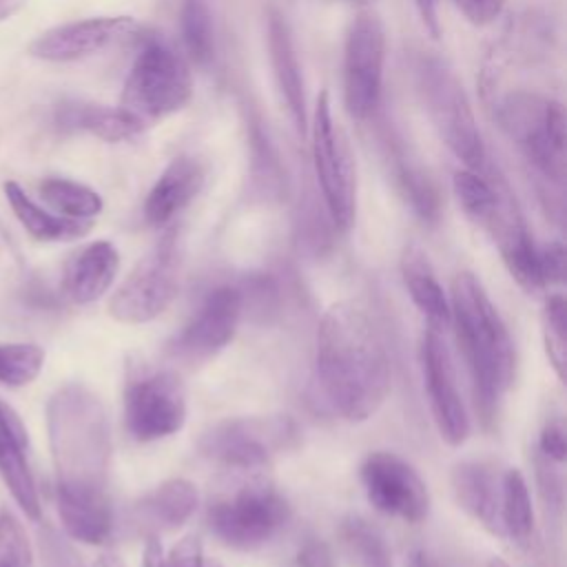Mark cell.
Listing matches in <instances>:
<instances>
[{"label": "cell", "instance_id": "obj_48", "mask_svg": "<svg viewBox=\"0 0 567 567\" xmlns=\"http://www.w3.org/2000/svg\"><path fill=\"white\" fill-rule=\"evenodd\" d=\"M215 567H219V565H215Z\"/></svg>", "mask_w": 567, "mask_h": 567}, {"label": "cell", "instance_id": "obj_44", "mask_svg": "<svg viewBox=\"0 0 567 567\" xmlns=\"http://www.w3.org/2000/svg\"><path fill=\"white\" fill-rule=\"evenodd\" d=\"M82 567H84V565H82ZM89 567H126V565H124V560H122L117 554L106 551V554H102L100 558H95Z\"/></svg>", "mask_w": 567, "mask_h": 567}, {"label": "cell", "instance_id": "obj_12", "mask_svg": "<svg viewBox=\"0 0 567 567\" xmlns=\"http://www.w3.org/2000/svg\"><path fill=\"white\" fill-rule=\"evenodd\" d=\"M186 423V388L173 370L144 372L124 390V425L131 439L151 443L179 432Z\"/></svg>", "mask_w": 567, "mask_h": 567}, {"label": "cell", "instance_id": "obj_7", "mask_svg": "<svg viewBox=\"0 0 567 567\" xmlns=\"http://www.w3.org/2000/svg\"><path fill=\"white\" fill-rule=\"evenodd\" d=\"M290 501L266 481H250L217 496L206 509L210 534L226 547L252 551L268 545L290 523Z\"/></svg>", "mask_w": 567, "mask_h": 567}, {"label": "cell", "instance_id": "obj_9", "mask_svg": "<svg viewBox=\"0 0 567 567\" xmlns=\"http://www.w3.org/2000/svg\"><path fill=\"white\" fill-rule=\"evenodd\" d=\"M308 128L323 208L334 230L348 233L357 217V171L348 137L334 120L328 91L319 93Z\"/></svg>", "mask_w": 567, "mask_h": 567}, {"label": "cell", "instance_id": "obj_41", "mask_svg": "<svg viewBox=\"0 0 567 567\" xmlns=\"http://www.w3.org/2000/svg\"><path fill=\"white\" fill-rule=\"evenodd\" d=\"M416 13L432 38L441 35V20H439V0H414Z\"/></svg>", "mask_w": 567, "mask_h": 567}, {"label": "cell", "instance_id": "obj_20", "mask_svg": "<svg viewBox=\"0 0 567 567\" xmlns=\"http://www.w3.org/2000/svg\"><path fill=\"white\" fill-rule=\"evenodd\" d=\"M197 487L182 476H173L155 485L131 509V525L137 534L157 536L162 532L179 529L197 509Z\"/></svg>", "mask_w": 567, "mask_h": 567}, {"label": "cell", "instance_id": "obj_36", "mask_svg": "<svg viewBox=\"0 0 567 567\" xmlns=\"http://www.w3.org/2000/svg\"><path fill=\"white\" fill-rule=\"evenodd\" d=\"M536 454L554 461V463H565L567 458V439H565V427L560 419H551L543 425L536 443Z\"/></svg>", "mask_w": 567, "mask_h": 567}, {"label": "cell", "instance_id": "obj_37", "mask_svg": "<svg viewBox=\"0 0 567 567\" xmlns=\"http://www.w3.org/2000/svg\"><path fill=\"white\" fill-rule=\"evenodd\" d=\"M164 567H204V545L197 534H186L179 538L168 556H164Z\"/></svg>", "mask_w": 567, "mask_h": 567}, {"label": "cell", "instance_id": "obj_1", "mask_svg": "<svg viewBox=\"0 0 567 567\" xmlns=\"http://www.w3.org/2000/svg\"><path fill=\"white\" fill-rule=\"evenodd\" d=\"M317 383L326 405L350 423L368 421L390 392V357L372 317L354 301L332 303L317 330Z\"/></svg>", "mask_w": 567, "mask_h": 567}, {"label": "cell", "instance_id": "obj_32", "mask_svg": "<svg viewBox=\"0 0 567 567\" xmlns=\"http://www.w3.org/2000/svg\"><path fill=\"white\" fill-rule=\"evenodd\" d=\"M179 29L186 58L197 66H208L215 58V24L208 0H182Z\"/></svg>", "mask_w": 567, "mask_h": 567}, {"label": "cell", "instance_id": "obj_15", "mask_svg": "<svg viewBox=\"0 0 567 567\" xmlns=\"http://www.w3.org/2000/svg\"><path fill=\"white\" fill-rule=\"evenodd\" d=\"M419 357H421L427 403H430V412L436 423V430L447 445L458 447L470 436V416L458 390L454 361L441 328L427 323L421 337Z\"/></svg>", "mask_w": 567, "mask_h": 567}, {"label": "cell", "instance_id": "obj_4", "mask_svg": "<svg viewBox=\"0 0 567 567\" xmlns=\"http://www.w3.org/2000/svg\"><path fill=\"white\" fill-rule=\"evenodd\" d=\"M494 117L534 171L563 188L567 168L563 104L540 93L514 91L494 102Z\"/></svg>", "mask_w": 567, "mask_h": 567}, {"label": "cell", "instance_id": "obj_21", "mask_svg": "<svg viewBox=\"0 0 567 567\" xmlns=\"http://www.w3.org/2000/svg\"><path fill=\"white\" fill-rule=\"evenodd\" d=\"M204 166L190 155L173 157L144 199V219L153 228L168 226L202 190Z\"/></svg>", "mask_w": 567, "mask_h": 567}, {"label": "cell", "instance_id": "obj_23", "mask_svg": "<svg viewBox=\"0 0 567 567\" xmlns=\"http://www.w3.org/2000/svg\"><path fill=\"white\" fill-rule=\"evenodd\" d=\"M55 128L62 133H91L102 142H126L144 131L120 106H104L80 100H64L53 111Z\"/></svg>", "mask_w": 567, "mask_h": 567}, {"label": "cell", "instance_id": "obj_40", "mask_svg": "<svg viewBox=\"0 0 567 567\" xmlns=\"http://www.w3.org/2000/svg\"><path fill=\"white\" fill-rule=\"evenodd\" d=\"M456 9L476 27L494 22L505 7V0H452Z\"/></svg>", "mask_w": 567, "mask_h": 567}, {"label": "cell", "instance_id": "obj_33", "mask_svg": "<svg viewBox=\"0 0 567 567\" xmlns=\"http://www.w3.org/2000/svg\"><path fill=\"white\" fill-rule=\"evenodd\" d=\"M44 368V350L29 341L0 343V383L22 388L38 379Z\"/></svg>", "mask_w": 567, "mask_h": 567}, {"label": "cell", "instance_id": "obj_2", "mask_svg": "<svg viewBox=\"0 0 567 567\" xmlns=\"http://www.w3.org/2000/svg\"><path fill=\"white\" fill-rule=\"evenodd\" d=\"M450 321L470 372L481 421L492 425L516 377V348L487 290L467 270L452 279Z\"/></svg>", "mask_w": 567, "mask_h": 567}, {"label": "cell", "instance_id": "obj_27", "mask_svg": "<svg viewBox=\"0 0 567 567\" xmlns=\"http://www.w3.org/2000/svg\"><path fill=\"white\" fill-rule=\"evenodd\" d=\"M501 529L503 536L525 547L534 532V507L520 470L509 467L501 476Z\"/></svg>", "mask_w": 567, "mask_h": 567}, {"label": "cell", "instance_id": "obj_39", "mask_svg": "<svg viewBox=\"0 0 567 567\" xmlns=\"http://www.w3.org/2000/svg\"><path fill=\"white\" fill-rule=\"evenodd\" d=\"M540 257V272L545 286L563 284L565 279V248L560 241H549L545 246H538Z\"/></svg>", "mask_w": 567, "mask_h": 567}, {"label": "cell", "instance_id": "obj_18", "mask_svg": "<svg viewBox=\"0 0 567 567\" xmlns=\"http://www.w3.org/2000/svg\"><path fill=\"white\" fill-rule=\"evenodd\" d=\"M268 60L275 78L279 100L286 109V115L299 137L308 133V111H306V91L301 64L297 58L295 40L288 20L277 9L268 11Z\"/></svg>", "mask_w": 567, "mask_h": 567}, {"label": "cell", "instance_id": "obj_8", "mask_svg": "<svg viewBox=\"0 0 567 567\" xmlns=\"http://www.w3.org/2000/svg\"><path fill=\"white\" fill-rule=\"evenodd\" d=\"M299 439V425L288 414H252L208 425L197 439V450L217 465L248 472L266 467L275 456L295 450Z\"/></svg>", "mask_w": 567, "mask_h": 567}, {"label": "cell", "instance_id": "obj_42", "mask_svg": "<svg viewBox=\"0 0 567 567\" xmlns=\"http://www.w3.org/2000/svg\"><path fill=\"white\" fill-rule=\"evenodd\" d=\"M142 567H164V549L157 536H146Z\"/></svg>", "mask_w": 567, "mask_h": 567}, {"label": "cell", "instance_id": "obj_34", "mask_svg": "<svg viewBox=\"0 0 567 567\" xmlns=\"http://www.w3.org/2000/svg\"><path fill=\"white\" fill-rule=\"evenodd\" d=\"M543 341L547 359L558 379H565V357H567V301L560 292L545 299L543 306Z\"/></svg>", "mask_w": 567, "mask_h": 567}, {"label": "cell", "instance_id": "obj_11", "mask_svg": "<svg viewBox=\"0 0 567 567\" xmlns=\"http://www.w3.org/2000/svg\"><path fill=\"white\" fill-rule=\"evenodd\" d=\"M385 29L377 13L361 11L343 42V106L357 122L374 115L383 93Z\"/></svg>", "mask_w": 567, "mask_h": 567}, {"label": "cell", "instance_id": "obj_38", "mask_svg": "<svg viewBox=\"0 0 567 567\" xmlns=\"http://www.w3.org/2000/svg\"><path fill=\"white\" fill-rule=\"evenodd\" d=\"M297 567H337L332 547L321 538H306L295 554Z\"/></svg>", "mask_w": 567, "mask_h": 567}, {"label": "cell", "instance_id": "obj_6", "mask_svg": "<svg viewBox=\"0 0 567 567\" xmlns=\"http://www.w3.org/2000/svg\"><path fill=\"white\" fill-rule=\"evenodd\" d=\"M416 91L425 106V113L441 137L465 168L483 171L487 164V151L467 100V93L456 73L434 55H423L414 64Z\"/></svg>", "mask_w": 567, "mask_h": 567}, {"label": "cell", "instance_id": "obj_22", "mask_svg": "<svg viewBox=\"0 0 567 567\" xmlns=\"http://www.w3.org/2000/svg\"><path fill=\"white\" fill-rule=\"evenodd\" d=\"M120 270V252L106 241L97 239L75 250L62 270V292L78 306L97 301L113 286Z\"/></svg>", "mask_w": 567, "mask_h": 567}, {"label": "cell", "instance_id": "obj_35", "mask_svg": "<svg viewBox=\"0 0 567 567\" xmlns=\"http://www.w3.org/2000/svg\"><path fill=\"white\" fill-rule=\"evenodd\" d=\"M0 567H33L27 532L7 507L0 509Z\"/></svg>", "mask_w": 567, "mask_h": 567}, {"label": "cell", "instance_id": "obj_16", "mask_svg": "<svg viewBox=\"0 0 567 567\" xmlns=\"http://www.w3.org/2000/svg\"><path fill=\"white\" fill-rule=\"evenodd\" d=\"M137 31L131 16H95L47 29L31 44L29 53L44 62H75L95 55Z\"/></svg>", "mask_w": 567, "mask_h": 567}, {"label": "cell", "instance_id": "obj_31", "mask_svg": "<svg viewBox=\"0 0 567 567\" xmlns=\"http://www.w3.org/2000/svg\"><path fill=\"white\" fill-rule=\"evenodd\" d=\"M394 179L414 215L425 224H436L441 217V193L434 179L401 153H394Z\"/></svg>", "mask_w": 567, "mask_h": 567}, {"label": "cell", "instance_id": "obj_19", "mask_svg": "<svg viewBox=\"0 0 567 567\" xmlns=\"http://www.w3.org/2000/svg\"><path fill=\"white\" fill-rule=\"evenodd\" d=\"M501 472L483 458H467L452 467L450 485L458 507L494 536L501 529Z\"/></svg>", "mask_w": 567, "mask_h": 567}, {"label": "cell", "instance_id": "obj_5", "mask_svg": "<svg viewBox=\"0 0 567 567\" xmlns=\"http://www.w3.org/2000/svg\"><path fill=\"white\" fill-rule=\"evenodd\" d=\"M193 97L188 60L162 40H148L126 75L120 109L144 128L182 111Z\"/></svg>", "mask_w": 567, "mask_h": 567}, {"label": "cell", "instance_id": "obj_46", "mask_svg": "<svg viewBox=\"0 0 567 567\" xmlns=\"http://www.w3.org/2000/svg\"><path fill=\"white\" fill-rule=\"evenodd\" d=\"M487 567H509L503 558H492L489 563H487Z\"/></svg>", "mask_w": 567, "mask_h": 567}, {"label": "cell", "instance_id": "obj_29", "mask_svg": "<svg viewBox=\"0 0 567 567\" xmlns=\"http://www.w3.org/2000/svg\"><path fill=\"white\" fill-rule=\"evenodd\" d=\"M348 567H394L383 534L361 516H348L339 527Z\"/></svg>", "mask_w": 567, "mask_h": 567}, {"label": "cell", "instance_id": "obj_47", "mask_svg": "<svg viewBox=\"0 0 567 567\" xmlns=\"http://www.w3.org/2000/svg\"><path fill=\"white\" fill-rule=\"evenodd\" d=\"M343 2H350V4H368L372 0H343Z\"/></svg>", "mask_w": 567, "mask_h": 567}, {"label": "cell", "instance_id": "obj_43", "mask_svg": "<svg viewBox=\"0 0 567 567\" xmlns=\"http://www.w3.org/2000/svg\"><path fill=\"white\" fill-rule=\"evenodd\" d=\"M27 0H0V22L11 20L16 13L24 9Z\"/></svg>", "mask_w": 567, "mask_h": 567}, {"label": "cell", "instance_id": "obj_13", "mask_svg": "<svg viewBox=\"0 0 567 567\" xmlns=\"http://www.w3.org/2000/svg\"><path fill=\"white\" fill-rule=\"evenodd\" d=\"M241 321V297L235 284H219L206 292L197 310L166 343V354L184 365H199L217 357L235 337Z\"/></svg>", "mask_w": 567, "mask_h": 567}, {"label": "cell", "instance_id": "obj_28", "mask_svg": "<svg viewBox=\"0 0 567 567\" xmlns=\"http://www.w3.org/2000/svg\"><path fill=\"white\" fill-rule=\"evenodd\" d=\"M241 297V317L252 323L270 326L275 323L286 306V288L279 275L268 270H252L235 284Z\"/></svg>", "mask_w": 567, "mask_h": 567}, {"label": "cell", "instance_id": "obj_26", "mask_svg": "<svg viewBox=\"0 0 567 567\" xmlns=\"http://www.w3.org/2000/svg\"><path fill=\"white\" fill-rule=\"evenodd\" d=\"M2 190L16 219L38 241H71L89 235V230L93 228L91 219H71L53 213L51 208H42L13 179L4 182Z\"/></svg>", "mask_w": 567, "mask_h": 567}, {"label": "cell", "instance_id": "obj_30", "mask_svg": "<svg viewBox=\"0 0 567 567\" xmlns=\"http://www.w3.org/2000/svg\"><path fill=\"white\" fill-rule=\"evenodd\" d=\"M38 193L53 213L71 219H93L104 208V202L97 190L66 177L42 179Z\"/></svg>", "mask_w": 567, "mask_h": 567}, {"label": "cell", "instance_id": "obj_17", "mask_svg": "<svg viewBox=\"0 0 567 567\" xmlns=\"http://www.w3.org/2000/svg\"><path fill=\"white\" fill-rule=\"evenodd\" d=\"M0 478L29 520L42 518L38 485L29 465V436L20 414L0 399Z\"/></svg>", "mask_w": 567, "mask_h": 567}, {"label": "cell", "instance_id": "obj_10", "mask_svg": "<svg viewBox=\"0 0 567 567\" xmlns=\"http://www.w3.org/2000/svg\"><path fill=\"white\" fill-rule=\"evenodd\" d=\"M182 272V237L168 228L162 239L142 257L109 299V315L128 326L157 319L177 297Z\"/></svg>", "mask_w": 567, "mask_h": 567}, {"label": "cell", "instance_id": "obj_3", "mask_svg": "<svg viewBox=\"0 0 567 567\" xmlns=\"http://www.w3.org/2000/svg\"><path fill=\"white\" fill-rule=\"evenodd\" d=\"M55 494H109L111 427L100 396L82 383L58 388L47 403Z\"/></svg>", "mask_w": 567, "mask_h": 567}, {"label": "cell", "instance_id": "obj_14", "mask_svg": "<svg viewBox=\"0 0 567 567\" xmlns=\"http://www.w3.org/2000/svg\"><path fill=\"white\" fill-rule=\"evenodd\" d=\"M359 478L370 505L403 523H421L430 514V492L421 474L403 456L377 450L359 467Z\"/></svg>", "mask_w": 567, "mask_h": 567}, {"label": "cell", "instance_id": "obj_45", "mask_svg": "<svg viewBox=\"0 0 567 567\" xmlns=\"http://www.w3.org/2000/svg\"><path fill=\"white\" fill-rule=\"evenodd\" d=\"M412 567H439L425 551H421V549H416L414 554H412Z\"/></svg>", "mask_w": 567, "mask_h": 567}, {"label": "cell", "instance_id": "obj_24", "mask_svg": "<svg viewBox=\"0 0 567 567\" xmlns=\"http://www.w3.org/2000/svg\"><path fill=\"white\" fill-rule=\"evenodd\" d=\"M60 523L69 538L86 545H104L115 529L109 494H55Z\"/></svg>", "mask_w": 567, "mask_h": 567}, {"label": "cell", "instance_id": "obj_25", "mask_svg": "<svg viewBox=\"0 0 567 567\" xmlns=\"http://www.w3.org/2000/svg\"><path fill=\"white\" fill-rule=\"evenodd\" d=\"M399 268L410 299L423 312L427 323L436 328L450 323V299L445 297V290L425 250L419 244H408L401 252Z\"/></svg>", "mask_w": 567, "mask_h": 567}]
</instances>
